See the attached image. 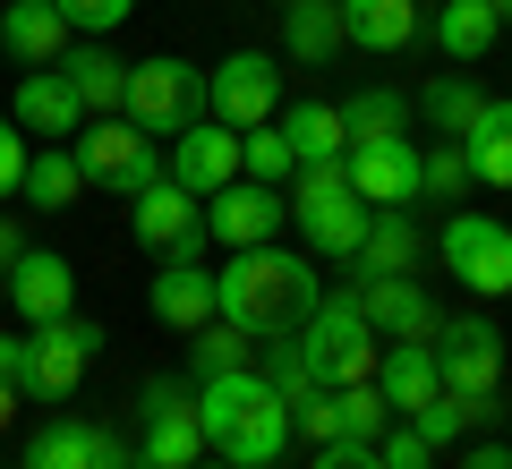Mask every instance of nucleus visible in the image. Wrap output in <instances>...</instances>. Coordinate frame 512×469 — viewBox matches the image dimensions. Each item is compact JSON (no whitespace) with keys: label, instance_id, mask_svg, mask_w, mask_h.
Instances as JSON below:
<instances>
[{"label":"nucleus","instance_id":"obj_1","mask_svg":"<svg viewBox=\"0 0 512 469\" xmlns=\"http://www.w3.org/2000/svg\"><path fill=\"white\" fill-rule=\"evenodd\" d=\"M214 299H222V316H231L239 333L274 342V333H299V325L316 316L325 282H316L308 256H291V248H274V239H265V248H231V256H222Z\"/></svg>","mask_w":512,"mask_h":469},{"label":"nucleus","instance_id":"obj_2","mask_svg":"<svg viewBox=\"0 0 512 469\" xmlns=\"http://www.w3.org/2000/svg\"><path fill=\"white\" fill-rule=\"evenodd\" d=\"M197 427H205V452L256 469V461H282V444H291V401L256 367H231V376L197 384Z\"/></svg>","mask_w":512,"mask_h":469},{"label":"nucleus","instance_id":"obj_3","mask_svg":"<svg viewBox=\"0 0 512 469\" xmlns=\"http://www.w3.org/2000/svg\"><path fill=\"white\" fill-rule=\"evenodd\" d=\"M103 359V325L94 316H52V325H26V359H18V393L43 401V410H60V401L86 384V367Z\"/></svg>","mask_w":512,"mask_h":469},{"label":"nucleus","instance_id":"obj_4","mask_svg":"<svg viewBox=\"0 0 512 469\" xmlns=\"http://www.w3.org/2000/svg\"><path fill=\"white\" fill-rule=\"evenodd\" d=\"M291 222H299V239H308L316 256H333V265L359 256L367 205H359V188L342 180V163H299L291 171Z\"/></svg>","mask_w":512,"mask_h":469},{"label":"nucleus","instance_id":"obj_5","mask_svg":"<svg viewBox=\"0 0 512 469\" xmlns=\"http://www.w3.org/2000/svg\"><path fill=\"white\" fill-rule=\"evenodd\" d=\"M299 359H308V376L325 384V393H342V384H367L384 359L376 325L359 316V299H316V316L299 325Z\"/></svg>","mask_w":512,"mask_h":469},{"label":"nucleus","instance_id":"obj_6","mask_svg":"<svg viewBox=\"0 0 512 469\" xmlns=\"http://www.w3.org/2000/svg\"><path fill=\"white\" fill-rule=\"evenodd\" d=\"M77 171H86V188H111V197H137V188L163 180V154H154V137L128 111H103V120L77 128Z\"/></svg>","mask_w":512,"mask_h":469},{"label":"nucleus","instance_id":"obj_7","mask_svg":"<svg viewBox=\"0 0 512 469\" xmlns=\"http://www.w3.org/2000/svg\"><path fill=\"white\" fill-rule=\"evenodd\" d=\"M120 111L146 128V137H180L188 120H205V69H188V60H171V52L128 60V94H120Z\"/></svg>","mask_w":512,"mask_h":469},{"label":"nucleus","instance_id":"obj_8","mask_svg":"<svg viewBox=\"0 0 512 469\" xmlns=\"http://www.w3.org/2000/svg\"><path fill=\"white\" fill-rule=\"evenodd\" d=\"M137 461L146 469H188L205 461V427H197V393H188L180 376H146V393H137Z\"/></svg>","mask_w":512,"mask_h":469},{"label":"nucleus","instance_id":"obj_9","mask_svg":"<svg viewBox=\"0 0 512 469\" xmlns=\"http://www.w3.org/2000/svg\"><path fill=\"white\" fill-rule=\"evenodd\" d=\"M436 256H444V273H453L470 299H512V222L453 214V222H444V239H436Z\"/></svg>","mask_w":512,"mask_h":469},{"label":"nucleus","instance_id":"obj_10","mask_svg":"<svg viewBox=\"0 0 512 469\" xmlns=\"http://www.w3.org/2000/svg\"><path fill=\"white\" fill-rule=\"evenodd\" d=\"M274 111H282V60L274 52H231L222 69H205V120L265 128Z\"/></svg>","mask_w":512,"mask_h":469},{"label":"nucleus","instance_id":"obj_11","mask_svg":"<svg viewBox=\"0 0 512 469\" xmlns=\"http://www.w3.org/2000/svg\"><path fill=\"white\" fill-rule=\"evenodd\" d=\"M436 376H444V393H461V401L504 393V342H495L487 316H453V325H436Z\"/></svg>","mask_w":512,"mask_h":469},{"label":"nucleus","instance_id":"obj_12","mask_svg":"<svg viewBox=\"0 0 512 469\" xmlns=\"http://www.w3.org/2000/svg\"><path fill=\"white\" fill-rule=\"evenodd\" d=\"M282 222H291V197L265 180H231L205 197V239H222V248H265Z\"/></svg>","mask_w":512,"mask_h":469},{"label":"nucleus","instance_id":"obj_13","mask_svg":"<svg viewBox=\"0 0 512 469\" xmlns=\"http://www.w3.org/2000/svg\"><path fill=\"white\" fill-rule=\"evenodd\" d=\"M350 299H359V316L376 325V342H436V325H444V307L427 299L410 273H367Z\"/></svg>","mask_w":512,"mask_h":469},{"label":"nucleus","instance_id":"obj_14","mask_svg":"<svg viewBox=\"0 0 512 469\" xmlns=\"http://www.w3.org/2000/svg\"><path fill=\"white\" fill-rule=\"evenodd\" d=\"M342 180L359 205H419V137H367L342 154Z\"/></svg>","mask_w":512,"mask_h":469},{"label":"nucleus","instance_id":"obj_15","mask_svg":"<svg viewBox=\"0 0 512 469\" xmlns=\"http://www.w3.org/2000/svg\"><path fill=\"white\" fill-rule=\"evenodd\" d=\"M0 290L18 307V325H52V316L77 307V273H69V256H52V248H26L18 265L0 273Z\"/></svg>","mask_w":512,"mask_h":469},{"label":"nucleus","instance_id":"obj_16","mask_svg":"<svg viewBox=\"0 0 512 469\" xmlns=\"http://www.w3.org/2000/svg\"><path fill=\"white\" fill-rule=\"evenodd\" d=\"M171 180L188 188V197H214V188L239 180V128L222 120H188L180 137H171Z\"/></svg>","mask_w":512,"mask_h":469},{"label":"nucleus","instance_id":"obj_17","mask_svg":"<svg viewBox=\"0 0 512 469\" xmlns=\"http://www.w3.org/2000/svg\"><path fill=\"white\" fill-rule=\"evenodd\" d=\"M128 231H137V248H180L188 231H205V197H188L180 180H154V188H137V197H128Z\"/></svg>","mask_w":512,"mask_h":469},{"label":"nucleus","instance_id":"obj_18","mask_svg":"<svg viewBox=\"0 0 512 469\" xmlns=\"http://www.w3.org/2000/svg\"><path fill=\"white\" fill-rule=\"evenodd\" d=\"M69 18H60V0H0V52L18 60V69H52L69 52Z\"/></svg>","mask_w":512,"mask_h":469},{"label":"nucleus","instance_id":"obj_19","mask_svg":"<svg viewBox=\"0 0 512 469\" xmlns=\"http://www.w3.org/2000/svg\"><path fill=\"white\" fill-rule=\"evenodd\" d=\"M146 307H154V325H171V333H197L205 316H222V299H214V273H205L197 256H163V273H154Z\"/></svg>","mask_w":512,"mask_h":469},{"label":"nucleus","instance_id":"obj_20","mask_svg":"<svg viewBox=\"0 0 512 469\" xmlns=\"http://www.w3.org/2000/svg\"><path fill=\"white\" fill-rule=\"evenodd\" d=\"M9 120H18L26 137H77V128H86V103H77V86L60 77V60H52V69L18 77V111H9Z\"/></svg>","mask_w":512,"mask_h":469},{"label":"nucleus","instance_id":"obj_21","mask_svg":"<svg viewBox=\"0 0 512 469\" xmlns=\"http://www.w3.org/2000/svg\"><path fill=\"white\" fill-rule=\"evenodd\" d=\"M419 256H427V239L410 222V205H367V231H359L350 265L359 273H419Z\"/></svg>","mask_w":512,"mask_h":469},{"label":"nucleus","instance_id":"obj_22","mask_svg":"<svg viewBox=\"0 0 512 469\" xmlns=\"http://www.w3.org/2000/svg\"><path fill=\"white\" fill-rule=\"evenodd\" d=\"M376 393L393 401V418L427 410V401L444 393V376H436V342H384V359H376Z\"/></svg>","mask_w":512,"mask_h":469},{"label":"nucleus","instance_id":"obj_23","mask_svg":"<svg viewBox=\"0 0 512 469\" xmlns=\"http://www.w3.org/2000/svg\"><path fill=\"white\" fill-rule=\"evenodd\" d=\"M453 145H461V163H470L478 188H504V197H512V103H495V94H487L478 120L461 128Z\"/></svg>","mask_w":512,"mask_h":469},{"label":"nucleus","instance_id":"obj_24","mask_svg":"<svg viewBox=\"0 0 512 469\" xmlns=\"http://www.w3.org/2000/svg\"><path fill=\"white\" fill-rule=\"evenodd\" d=\"M282 43L299 69H333L350 52L342 43V0H282Z\"/></svg>","mask_w":512,"mask_h":469},{"label":"nucleus","instance_id":"obj_25","mask_svg":"<svg viewBox=\"0 0 512 469\" xmlns=\"http://www.w3.org/2000/svg\"><path fill=\"white\" fill-rule=\"evenodd\" d=\"M342 43H359V52H410L419 43V0H342Z\"/></svg>","mask_w":512,"mask_h":469},{"label":"nucleus","instance_id":"obj_26","mask_svg":"<svg viewBox=\"0 0 512 469\" xmlns=\"http://www.w3.org/2000/svg\"><path fill=\"white\" fill-rule=\"evenodd\" d=\"M77 197H86L77 154H69V145H35V154H26V180H18V205H35V214H69Z\"/></svg>","mask_w":512,"mask_h":469},{"label":"nucleus","instance_id":"obj_27","mask_svg":"<svg viewBox=\"0 0 512 469\" xmlns=\"http://www.w3.org/2000/svg\"><path fill=\"white\" fill-rule=\"evenodd\" d=\"M60 77L77 86V103H86V120H103V111H120V94H128V60H111L103 43H69V52H60Z\"/></svg>","mask_w":512,"mask_h":469},{"label":"nucleus","instance_id":"obj_28","mask_svg":"<svg viewBox=\"0 0 512 469\" xmlns=\"http://www.w3.org/2000/svg\"><path fill=\"white\" fill-rule=\"evenodd\" d=\"M495 35H504V18H495L487 0H444L436 9V52L444 60H487Z\"/></svg>","mask_w":512,"mask_h":469},{"label":"nucleus","instance_id":"obj_29","mask_svg":"<svg viewBox=\"0 0 512 469\" xmlns=\"http://www.w3.org/2000/svg\"><path fill=\"white\" fill-rule=\"evenodd\" d=\"M342 111V137L350 145H367V137H410V94H393V86H359L350 103H333Z\"/></svg>","mask_w":512,"mask_h":469},{"label":"nucleus","instance_id":"obj_30","mask_svg":"<svg viewBox=\"0 0 512 469\" xmlns=\"http://www.w3.org/2000/svg\"><path fill=\"white\" fill-rule=\"evenodd\" d=\"M94 444H103V427H86V418H43L26 435V469H94Z\"/></svg>","mask_w":512,"mask_h":469},{"label":"nucleus","instance_id":"obj_31","mask_svg":"<svg viewBox=\"0 0 512 469\" xmlns=\"http://www.w3.org/2000/svg\"><path fill=\"white\" fill-rule=\"evenodd\" d=\"M274 128L291 137V154H299V163H342V154H350L342 111H333V103H291V120H274Z\"/></svg>","mask_w":512,"mask_h":469},{"label":"nucleus","instance_id":"obj_32","mask_svg":"<svg viewBox=\"0 0 512 469\" xmlns=\"http://www.w3.org/2000/svg\"><path fill=\"white\" fill-rule=\"evenodd\" d=\"M188 367H197V384L231 376V367H256V333H239L231 316H205V325L188 333Z\"/></svg>","mask_w":512,"mask_h":469},{"label":"nucleus","instance_id":"obj_33","mask_svg":"<svg viewBox=\"0 0 512 469\" xmlns=\"http://www.w3.org/2000/svg\"><path fill=\"white\" fill-rule=\"evenodd\" d=\"M291 171H299V154H291V137H282L274 120H265V128H239V180L291 188Z\"/></svg>","mask_w":512,"mask_h":469},{"label":"nucleus","instance_id":"obj_34","mask_svg":"<svg viewBox=\"0 0 512 469\" xmlns=\"http://www.w3.org/2000/svg\"><path fill=\"white\" fill-rule=\"evenodd\" d=\"M470 163H461V145L453 137H427V154H419V197H436V205H461L470 197Z\"/></svg>","mask_w":512,"mask_h":469},{"label":"nucleus","instance_id":"obj_35","mask_svg":"<svg viewBox=\"0 0 512 469\" xmlns=\"http://www.w3.org/2000/svg\"><path fill=\"white\" fill-rule=\"evenodd\" d=\"M478 103H487V94H478L470 77H436V86H427V137H461V128L478 120Z\"/></svg>","mask_w":512,"mask_h":469},{"label":"nucleus","instance_id":"obj_36","mask_svg":"<svg viewBox=\"0 0 512 469\" xmlns=\"http://www.w3.org/2000/svg\"><path fill=\"white\" fill-rule=\"evenodd\" d=\"M333 410H342V435H350V444H376V435L393 427V401L376 393V376H367V384H342Z\"/></svg>","mask_w":512,"mask_h":469},{"label":"nucleus","instance_id":"obj_37","mask_svg":"<svg viewBox=\"0 0 512 469\" xmlns=\"http://www.w3.org/2000/svg\"><path fill=\"white\" fill-rule=\"evenodd\" d=\"M128 9L137 0H60V18H69V35H111V26H128Z\"/></svg>","mask_w":512,"mask_h":469},{"label":"nucleus","instance_id":"obj_38","mask_svg":"<svg viewBox=\"0 0 512 469\" xmlns=\"http://www.w3.org/2000/svg\"><path fill=\"white\" fill-rule=\"evenodd\" d=\"M26 154H35V145H26V128L9 120V111H0V205H18V180H26Z\"/></svg>","mask_w":512,"mask_h":469},{"label":"nucleus","instance_id":"obj_39","mask_svg":"<svg viewBox=\"0 0 512 469\" xmlns=\"http://www.w3.org/2000/svg\"><path fill=\"white\" fill-rule=\"evenodd\" d=\"M427 452H436V444H427V435L410 427V418H402V427H384V435H376V461H384V469H427Z\"/></svg>","mask_w":512,"mask_h":469},{"label":"nucleus","instance_id":"obj_40","mask_svg":"<svg viewBox=\"0 0 512 469\" xmlns=\"http://www.w3.org/2000/svg\"><path fill=\"white\" fill-rule=\"evenodd\" d=\"M308 469H384V461H376V444H350V435H333V444H316Z\"/></svg>","mask_w":512,"mask_h":469},{"label":"nucleus","instance_id":"obj_41","mask_svg":"<svg viewBox=\"0 0 512 469\" xmlns=\"http://www.w3.org/2000/svg\"><path fill=\"white\" fill-rule=\"evenodd\" d=\"M461 469H512V444H504V435H495V444H470Z\"/></svg>","mask_w":512,"mask_h":469},{"label":"nucleus","instance_id":"obj_42","mask_svg":"<svg viewBox=\"0 0 512 469\" xmlns=\"http://www.w3.org/2000/svg\"><path fill=\"white\" fill-rule=\"evenodd\" d=\"M94 469H146V461H137V452H120V444L103 435V444H94Z\"/></svg>","mask_w":512,"mask_h":469},{"label":"nucleus","instance_id":"obj_43","mask_svg":"<svg viewBox=\"0 0 512 469\" xmlns=\"http://www.w3.org/2000/svg\"><path fill=\"white\" fill-rule=\"evenodd\" d=\"M18 359H26V342H18V333H0V384H18Z\"/></svg>","mask_w":512,"mask_h":469},{"label":"nucleus","instance_id":"obj_44","mask_svg":"<svg viewBox=\"0 0 512 469\" xmlns=\"http://www.w3.org/2000/svg\"><path fill=\"white\" fill-rule=\"evenodd\" d=\"M18 256H26V239H18V222H9V214H0V273H9V265H18Z\"/></svg>","mask_w":512,"mask_h":469},{"label":"nucleus","instance_id":"obj_45","mask_svg":"<svg viewBox=\"0 0 512 469\" xmlns=\"http://www.w3.org/2000/svg\"><path fill=\"white\" fill-rule=\"evenodd\" d=\"M9 418H18V384H0V435H9Z\"/></svg>","mask_w":512,"mask_h":469},{"label":"nucleus","instance_id":"obj_46","mask_svg":"<svg viewBox=\"0 0 512 469\" xmlns=\"http://www.w3.org/2000/svg\"><path fill=\"white\" fill-rule=\"evenodd\" d=\"M188 469H239V461H222V452H214V461H188Z\"/></svg>","mask_w":512,"mask_h":469},{"label":"nucleus","instance_id":"obj_47","mask_svg":"<svg viewBox=\"0 0 512 469\" xmlns=\"http://www.w3.org/2000/svg\"><path fill=\"white\" fill-rule=\"evenodd\" d=\"M487 9H495V18H504V26H512V0H487Z\"/></svg>","mask_w":512,"mask_h":469},{"label":"nucleus","instance_id":"obj_48","mask_svg":"<svg viewBox=\"0 0 512 469\" xmlns=\"http://www.w3.org/2000/svg\"><path fill=\"white\" fill-rule=\"evenodd\" d=\"M256 469H282V461H256Z\"/></svg>","mask_w":512,"mask_h":469},{"label":"nucleus","instance_id":"obj_49","mask_svg":"<svg viewBox=\"0 0 512 469\" xmlns=\"http://www.w3.org/2000/svg\"><path fill=\"white\" fill-rule=\"evenodd\" d=\"M504 222H512V214H504Z\"/></svg>","mask_w":512,"mask_h":469}]
</instances>
